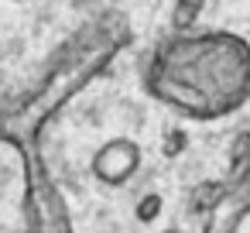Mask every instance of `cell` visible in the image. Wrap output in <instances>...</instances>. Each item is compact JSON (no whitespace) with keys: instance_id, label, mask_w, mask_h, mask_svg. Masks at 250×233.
<instances>
[{"instance_id":"obj_1","label":"cell","mask_w":250,"mask_h":233,"mask_svg":"<svg viewBox=\"0 0 250 233\" xmlns=\"http://www.w3.org/2000/svg\"><path fill=\"white\" fill-rule=\"evenodd\" d=\"M144 86L188 120H223L250 100V42L233 31L175 35L154 48Z\"/></svg>"},{"instance_id":"obj_2","label":"cell","mask_w":250,"mask_h":233,"mask_svg":"<svg viewBox=\"0 0 250 233\" xmlns=\"http://www.w3.org/2000/svg\"><path fill=\"white\" fill-rule=\"evenodd\" d=\"M124 38H110L106 31L103 35H93L86 38L79 48H72L45 79L42 86H35L31 93H24L18 103H14V127H11V144L14 148H24V144H35L38 130L117 55Z\"/></svg>"},{"instance_id":"obj_3","label":"cell","mask_w":250,"mask_h":233,"mask_svg":"<svg viewBox=\"0 0 250 233\" xmlns=\"http://www.w3.org/2000/svg\"><path fill=\"white\" fill-rule=\"evenodd\" d=\"M18 151H21V165H24V223H28V233H72L69 206H65L48 165L42 161L38 148L24 144Z\"/></svg>"},{"instance_id":"obj_4","label":"cell","mask_w":250,"mask_h":233,"mask_svg":"<svg viewBox=\"0 0 250 233\" xmlns=\"http://www.w3.org/2000/svg\"><path fill=\"white\" fill-rule=\"evenodd\" d=\"M137 165H141V148H137V144H130V141H110V144L96 154L93 171H96L100 182L120 185V182H127V178L137 171Z\"/></svg>"},{"instance_id":"obj_5","label":"cell","mask_w":250,"mask_h":233,"mask_svg":"<svg viewBox=\"0 0 250 233\" xmlns=\"http://www.w3.org/2000/svg\"><path fill=\"white\" fill-rule=\"evenodd\" d=\"M226 199H229V185H226V182H202V185L192 192L188 209H192L195 216H202V212H216V209H223Z\"/></svg>"},{"instance_id":"obj_6","label":"cell","mask_w":250,"mask_h":233,"mask_svg":"<svg viewBox=\"0 0 250 233\" xmlns=\"http://www.w3.org/2000/svg\"><path fill=\"white\" fill-rule=\"evenodd\" d=\"M11 127H14V106L0 103V141L11 144Z\"/></svg>"},{"instance_id":"obj_7","label":"cell","mask_w":250,"mask_h":233,"mask_svg":"<svg viewBox=\"0 0 250 233\" xmlns=\"http://www.w3.org/2000/svg\"><path fill=\"white\" fill-rule=\"evenodd\" d=\"M165 233H178V230H165Z\"/></svg>"}]
</instances>
